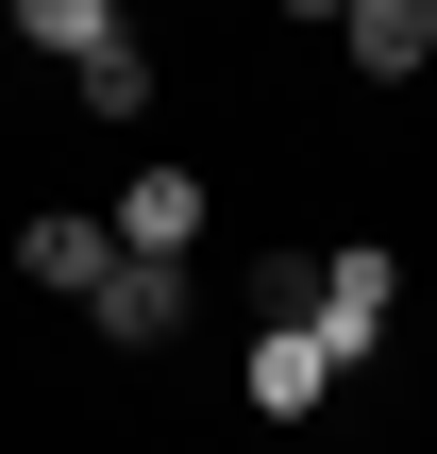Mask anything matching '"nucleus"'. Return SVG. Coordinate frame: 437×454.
I'll return each instance as SVG.
<instances>
[{
  "mask_svg": "<svg viewBox=\"0 0 437 454\" xmlns=\"http://www.w3.org/2000/svg\"><path fill=\"white\" fill-rule=\"evenodd\" d=\"M320 387H337V354H320L303 320H269V337H253V421H320Z\"/></svg>",
  "mask_w": 437,
  "mask_h": 454,
  "instance_id": "obj_6",
  "label": "nucleus"
},
{
  "mask_svg": "<svg viewBox=\"0 0 437 454\" xmlns=\"http://www.w3.org/2000/svg\"><path fill=\"white\" fill-rule=\"evenodd\" d=\"M17 34H34V51H67V67H101V51H135V17H118V0H34Z\"/></svg>",
  "mask_w": 437,
  "mask_h": 454,
  "instance_id": "obj_7",
  "label": "nucleus"
},
{
  "mask_svg": "<svg viewBox=\"0 0 437 454\" xmlns=\"http://www.w3.org/2000/svg\"><path fill=\"white\" fill-rule=\"evenodd\" d=\"M337 51H354V84H421L437 67V0H354Z\"/></svg>",
  "mask_w": 437,
  "mask_h": 454,
  "instance_id": "obj_4",
  "label": "nucleus"
},
{
  "mask_svg": "<svg viewBox=\"0 0 437 454\" xmlns=\"http://www.w3.org/2000/svg\"><path fill=\"white\" fill-rule=\"evenodd\" d=\"M84 320H101V337H118V354H168V337H185V270H135V253H118V270H101V303H84Z\"/></svg>",
  "mask_w": 437,
  "mask_h": 454,
  "instance_id": "obj_5",
  "label": "nucleus"
},
{
  "mask_svg": "<svg viewBox=\"0 0 437 454\" xmlns=\"http://www.w3.org/2000/svg\"><path fill=\"white\" fill-rule=\"evenodd\" d=\"M101 219H118V253H135V270H185V253H202V168H135Z\"/></svg>",
  "mask_w": 437,
  "mask_h": 454,
  "instance_id": "obj_2",
  "label": "nucleus"
},
{
  "mask_svg": "<svg viewBox=\"0 0 437 454\" xmlns=\"http://www.w3.org/2000/svg\"><path fill=\"white\" fill-rule=\"evenodd\" d=\"M17 270H34V286H67V303H101L118 219H101V202H51V219H17Z\"/></svg>",
  "mask_w": 437,
  "mask_h": 454,
  "instance_id": "obj_3",
  "label": "nucleus"
},
{
  "mask_svg": "<svg viewBox=\"0 0 437 454\" xmlns=\"http://www.w3.org/2000/svg\"><path fill=\"white\" fill-rule=\"evenodd\" d=\"M387 303H404V253H387V236H337V253H320V320H303V337H320L337 371H371Z\"/></svg>",
  "mask_w": 437,
  "mask_h": 454,
  "instance_id": "obj_1",
  "label": "nucleus"
},
{
  "mask_svg": "<svg viewBox=\"0 0 437 454\" xmlns=\"http://www.w3.org/2000/svg\"><path fill=\"white\" fill-rule=\"evenodd\" d=\"M253 303L269 320H320V253H253Z\"/></svg>",
  "mask_w": 437,
  "mask_h": 454,
  "instance_id": "obj_8",
  "label": "nucleus"
}]
</instances>
